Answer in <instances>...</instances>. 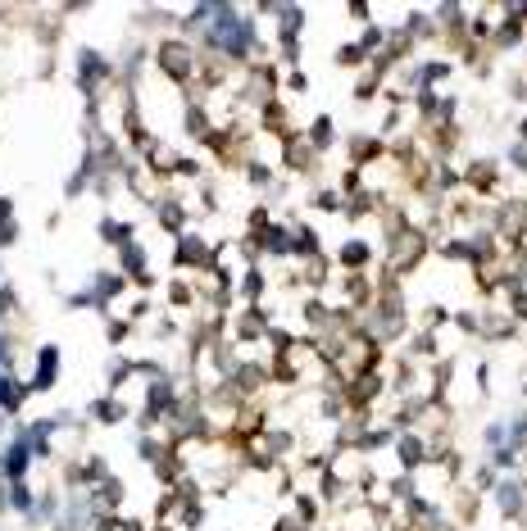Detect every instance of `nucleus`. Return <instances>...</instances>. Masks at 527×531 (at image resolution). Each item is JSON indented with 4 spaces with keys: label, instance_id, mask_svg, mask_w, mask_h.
Masks as SVG:
<instances>
[{
    "label": "nucleus",
    "instance_id": "obj_1",
    "mask_svg": "<svg viewBox=\"0 0 527 531\" xmlns=\"http://www.w3.org/2000/svg\"><path fill=\"white\" fill-rule=\"evenodd\" d=\"M423 254H427V237H423V227H396L391 232V254H387V264H391V277H404L409 268H419L423 264Z\"/></svg>",
    "mask_w": 527,
    "mask_h": 531
},
{
    "label": "nucleus",
    "instance_id": "obj_2",
    "mask_svg": "<svg viewBox=\"0 0 527 531\" xmlns=\"http://www.w3.org/2000/svg\"><path fill=\"white\" fill-rule=\"evenodd\" d=\"M155 64L164 68L168 78H178V82H191V78H200V59H195L191 41H159V51H155Z\"/></svg>",
    "mask_w": 527,
    "mask_h": 531
},
{
    "label": "nucleus",
    "instance_id": "obj_3",
    "mask_svg": "<svg viewBox=\"0 0 527 531\" xmlns=\"http://www.w3.org/2000/svg\"><path fill=\"white\" fill-rule=\"evenodd\" d=\"M464 182H469V191H496V182H500V168L491 164V159H473L469 168H464Z\"/></svg>",
    "mask_w": 527,
    "mask_h": 531
},
{
    "label": "nucleus",
    "instance_id": "obj_4",
    "mask_svg": "<svg viewBox=\"0 0 527 531\" xmlns=\"http://www.w3.org/2000/svg\"><path fill=\"white\" fill-rule=\"evenodd\" d=\"M55 373H59V350H41V364H36V381H32V386H36V391L51 386Z\"/></svg>",
    "mask_w": 527,
    "mask_h": 531
}]
</instances>
